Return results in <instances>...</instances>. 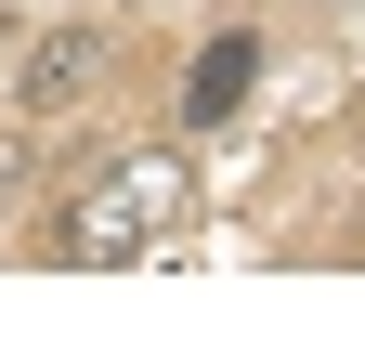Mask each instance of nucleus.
<instances>
[{"label": "nucleus", "instance_id": "f257e3e1", "mask_svg": "<svg viewBox=\"0 0 365 339\" xmlns=\"http://www.w3.org/2000/svg\"><path fill=\"white\" fill-rule=\"evenodd\" d=\"M182 222H196V157H182V143H130L118 170L78 183V209L53 222V261H78V274L157 261V248H182Z\"/></svg>", "mask_w": 365, "mask_h": 339}, {"label": "nucleus", "instance_id": "f03ea898", "mask_svg": "<svg viewBox=\"0 0 365 339\" xmlns=\"http://www.w3.org/2000/svg\"><path fill=\"white\" fill-rule=\"evenodd\" d=\"M105 66H118L105 26H39L26 53H14V105H26V118H78L91 91H105Z\"/></svg>", "mask_w": 365, "mask_h": 339}, {"label": "nucleus", "instance_id": "7ed1b4c3", "mask_svg": "<svg viewBox=\"0 0 365 339\" xmlns=\"http://www.w3.org/2000/svg\"><path fill=\"white\" fill-rule=\"evenodd\" d=\"M248 79H261V39H209V53H196V79H182V131H222Z\"/></svg>", "mask_w": 365, "mask_h": 339}, {"label": "nucleus", "instance_id": "20e7f679", "mask_svg": "<svg viewBox=\"0 0 365 339\" xmlns=\"http://www.w3.org/2000/svg\"><path fill=\"white\" fill-rule=\"evenodd\" d=\"M0 235H14V157H0Z\"/></svg>", "mask_w": 365, "mask_h": 339}]
</instances>
